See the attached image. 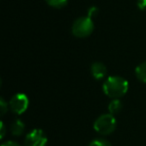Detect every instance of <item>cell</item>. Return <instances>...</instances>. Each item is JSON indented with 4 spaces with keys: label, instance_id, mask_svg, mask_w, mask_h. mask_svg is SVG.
<instances>
[{
    "label": "cell",
    "instance_id": "14",
    "mask_svg": "<svg viewBox=\"0 0 146 146\" xmlns=\"http://www.w3.org/2000/svg\"><path fill=\"white\" fill-rule=\"evenodd\" d=\"M137 6L140 10L146 11V0H137Z\"/></svg>",
    "mask_w": 146,
    "mask_h": 146
},
{
    "label": "cell",
    "instance_id": "2",
    "mask_svg": "<svg viewBox=\"0 0 146 146\" xmlns=\"http://www.w3.org/2000/svg\"><path fill=\"white\" fill-rule=\"evenodd\" d=\"M117 122L114 115L110 113L102 114L95 120L93 124V128L96 132L101 135H109L116 129Z\"/></svg>",
    "mask_w": 146,
    "mask_h": 146
},
{
    "label": "cell",
    "instance_id": "7",
    "mask_svg": "<svg viewBox=\"0 0 146 146\" xmlns=\"http://www.w3.org/2000/svg\"><path fill=\"white\" fill-rule=\"evenodd\" d=\"M24 129H25V124L23 123V121L20 119L14 120L13 123L11 124V127H10L11 133L14 136L22 135L23 132H24Z\"/></svg>",
    "mask_w": 146,
    "mask_h": 146
},
{
    "label": "cell",
    "instance_id": "6",
    "mask_svg": "<svg viewBox=\"0 0 146 146\" xmlns=\"http://www.w3.org/2000/svg\"><path fill=\"white\" fill-rule=\"evenodd\" d=\"M91 74L95 79L100 80L102 78H104L106 76V73H107V68L106 66L101 62H94L91 65Z\"/></svg>",
    "mask_w": 146,
    "mask_h": 146
},
{
    "label": "cell",
    "instance_id": "13",
    "mask_svg": "<svg viewBox=\"0 0 146 146\" xmlns=\"http://www.w3.org/2000/svg\"><path fill=\"white\" fill-rule=\"evenodd\" d=\"M98 12H99V10H98V8H97V7H95V6H92V7H90V8L88 9L87 16H88V17H90V18L92 19V18H93V17L97 16Z\"/></svg>",
    "mask_w": 146,
    "mask_h": 146
},
{
    "label": "cell",
    "instance_id": "11",
    "mask_svg": "<svg viewBox=\"0 0 146 146\" xmlns=\"http://www.w3.org/2000/svg\"><path fill=\"white\" fill-rule=\"evenodd\" d=\"M88 146H112L108 140L103 139V138H96L92 140Z\"/></svg>",
    "mask_w": 146,
    "mask_h": 146
},
{
    "label": "cell",
    "instance_id": "8",
    "mask_svg": "<svg viewBox=\"0 0 146 146\" xmlns=\"http://www.w3.org/2000/svg\"><path fill=\"white\" fill-rule=\"evenodd\" d=\"M135 74L138 80L143 83H146V62L139 64L135 68Z\"/></svg>",
    "mask_w": 146,
    "mask_h": 146
},
{
    "label": "cell",
    "instance_id": "5",
    "mask_svg": "<svg viewBox=\"0 0 146 146\" xmlns=\"http://www.w3.org/2000/svg\"><path fill=\"white\" fill-rule=\"evenodd\" d=\"M47 137L41 129H33L26 135L24 146H46Z\"/></svg>",
    "mask_w": 146,
    "mask_h": 146
},
{
    "label": "cell",
    "instance_id": "4",
    "mask_svg": "<svg viewBox=\"0 0 146 146\" xmlns=\"http://www.w3.org/2000/svg\"><path fill=\"white\" fill-rule=\"evenodd\" d=\"M29 106V99L26 94L24 93H17L13 96L9 101V108L15 114L24 113Z\"/></svg>",
    "mask_w": 146,
    "mask_h": 146
},
{
    "label": "cell",
    "instance_id": "3",
    "mask_svg": "<svg viewBox=\"0 0 146 146\" xmlns=\"http://www.w3.org/2000/svg\"><path fill=\"white\" fill-rule=\"evenodd\" d=\"M94 30V23L90 17L82 16L77 18L72 25V34L78 38H84L87 37L93 32Z\"/></svg>",
    "mask_w": 146,
    "mask_h": 146
},
{
    "label": "cell",
    "instance_id": "12",
    "mask_svg": "<svg viewBox=\"0 0 146 146\" xmlns=\"http://www.w3.org/2000/svg\"><path fill=\"white\" fill-rule=\"evenodd\" d=\"M7 110H8V103H6V101L3 98H1L0 99V111H1V115L2 116L4 115L7 112Z\"/></svg>",
    "mask_w": 146,
    "mask_h": 146
},
{
    "label": "cell",
    "instance_id": "15",
    "mask_svg": "<svg viewBox=\"0 0 146 146\" xmlns=\"http://www.w3.org/2000/svg\"><path fill=\"white\" fill-rule=\"evenodd\" d=\"M0 138L1 139H3L5 136V133H6V131H5V126H4V123L3 122H0Z\"/></svg>",
    "mask_w": 146,
    "mask_h": 146
},
{
    "label": "cell",
    "instance_id": "16",
    "mask_svg": "<svg viewBox=\"0 0 146 146\" xmlns=\"http://www.w3.org/2000/svg\"><path fill=\"white\" fill-rule=\"evenodd\" d=\"M1 146H21V145L15 141H6V142H4Z\"/></svg>",
    "mask_w": 146,
    "mask_h": 146
},
{
    "label": "cell",
    "instance_id": "1",
    "mask_svg": "<svg viewBox=\"0 0 146 146\" xmlns=\"http://www.w3.org/2000/svg\"><path fill=\"white\" fill-rule=\"evenodd\" d=\"M127 80L120 76H110L103 83V91L112 99H119L128 91Z\"/></svg>",
    "mask_w": 146,
    "mask_h": 146
},
{
    "label": "cell",
    "instance_id": "10",
    "mask_svg": "<svg viewBox=\"0 0 146 146\" xmlns=\"http://www.w3.org/2000/svg\"><path fill=\"white\" fill-rule=\"evenodd\" d=\"M49 6L53 8H62L67 4L68 0H45Z\"/></svg>",
    "mask_w": 146,
    "mask_h": 146
},
{
    "label": "cell",
    "instance_id": "9",
    "mask_svg": "<svg viewBox=\"0 0 146 146\" xmlns=\"http://www.w3.org/2000/svg\"><path fill=\"white\" fill-rule=\"evenodd\" d=\"M121 109H122V102L120 101V99H112L110 101L109 105H108V111L112 115L119 113L121 111Z\"/></svg>",
    "mask_w": 146,
    "mask_h": 146
}]
</instances>
